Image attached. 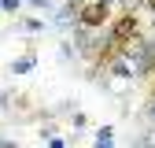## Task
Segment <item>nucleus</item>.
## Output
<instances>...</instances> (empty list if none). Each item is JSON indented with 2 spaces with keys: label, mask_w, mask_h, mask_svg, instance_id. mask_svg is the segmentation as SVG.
Returning <instances> with one entry per match:
<instances>
[{
  "label": "nucleus",
  "mask_w": 155,
  "mask_h": 148,
  "mask_svg": "<svg viewBox=\"0 0 155 148\" xmlns=\"http://www.w3.org/2000/svg\"><path fill=\"white\" fill-rule=\"evenodd\" d=\"M148 4H151V8H155V0H148Z\"/></svg>",
  "instance_id": "3"
},
{
  "label": "nucleus",
  "mask_w": 155,
  "mask_h": 148,
  "mask_svg": "<svg viewBox=\"0 0 155 148\" xmlns=\"http://www.w3.org/2000/svg\"><path fill=\"white\" fill-rule=\"evenodd\" d=\"M81 22H85V26H100V22H107V0L89 4V8L81 11Z\"/></svg>",
  "instance_id": "2"
},
{
  "label": "nucleus",
  "mask_w": 155,
  "mask_h": 148,
  "mask_svg": "<svg viewBox=\"0 0 155 148\" xmlns=\"http://www.w3.org/2000/svg\"><path fill=\"white\" fill-rule=\"evenodd\" d=\"M111 37H114V41H122V45L137 41V37H140V26H137V15H118V18H114V30H111Z\"/></svg>",
  "instance_id": "1"
}]
</instances>
